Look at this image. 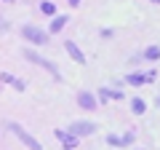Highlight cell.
<instances>
[{"label":"cell","instance_id":"obj_15","mask_svg":"<svg viewBox=\"0 0 160 150\" xmlns=\"http://www.w3.org/2000/svg\"><path fill=\"white\" fill-rule=\"evenodd\" d=\"M13 88H16V91H24V88H27V83H24V81H19V78H16V81H13Z\"/></svg>","mask_w":160,"mask_h":150},{"label":"cell","instance_id":"obj_12","mask_svg":"<svg viewBox=\"0 0 160 150\" xmlns=\"http://www.w3.org/2000/svg\"><path fill=\"white\" fill-rule=\"evenodd\" d=\"M126 83H131V86H142V83H147V81H144V75H139V72H131V75L126 78Z\"/></svg>","mask_w":160,"mask_h":150},{"label":"cell","instance_id":"obj_11","mask_svg":"<svg viewBox=\"0 0 160 150\" xmlns=\"http://www.w3.org/2000/svg\"><path fill=\"white\" fill-rule=\"evenodd\" d=\"M131 110L136 113V115H144V113H147V104H144V99H133V102H131Z\"/></svg>","mask_w":160,"mask_h":150},{"label":"cell","instance_id":"obj_17","mask_svg":"<svg viewBox=\"0 0 160 150\" xmlns=\"http://www.w3.org/2000/svg\"><path fill=\"white\" fill-rule=\"evenodd\" d=\"M144 81H147V83H155V70H149V72H144Z\"/></svg>","mask_w":160,"mask_h":150},{"label":"cell","instance_id":"obj_8","mask_svg":"<svg viewBox=\"0 0 160 150\" xmlns=\"http://www.w3.org/2000/svg\"><path fill=\"white\" fill-rule=\"evenodd\" d=\"M107 142H109V145H115V147H123V145H131V142H133V131L123 134V137H115V134H109V137H107Z\"/></svg>","mask_w":160,"mask_h":150},{"label":"cell","instance_id":"obj_3","mask_svg":"<svg viewBox=\"0 0 160 150\" xmlns=\"http://www.w3.org/2000/svg\"><path fill=\"white\" fill-rule=\"evenodd\" d=\"M96 131V126L88 121H75L72 126H69V134H75V137H91V134Z\"/></svg>","mask_w":160,"mask_h":150},{"label":"cell","instance_id":"obj_9","mask_svg":"<svg viewBox=\"0 0 160 150\" xmlns=\"http://www.w3.org/2000/svg\"><path fill=\"white\" fill-rule=\"evenodd\" d=\"M99 99L102 102H107V99H123V91H118V88H102L99 91Z\"/></svg>","mask_w":160,"mask_h":150},{"label":"cell","instance_id":"obj_5","mask_svg":"<svg viewBox=\"0 0 160 150\" xmlns=\"http://www.w3.org/2000/svg\"><path fill=\"white\" fill-rule=\"evenodd\" d=\"M56 134L59 139H62V145H64V150H75L78 147V137H75V134H69V131H64V129H56Z\"/></svg>","mask_w":160,"mask_h":150},{"label":"cell","instance_id":"obj_4","mask_svg":"<svg viewBox=\"0 0 160 150\" xmlns=\"http://www.w3.org/2000/svg\"><path fill=\"white\" fill-rule=\"evenodd\" d=\"M24 56H27V59H29V62H35V64H40V67H43V70H48V72H51V75H53V78H59V70H56V67H53V64H51V62H48V59H40V56H38V54H32V51H24Z\"/></svg>","mask_w":160,"mask_h":150},{"label":"cell","instance_id":"obj_10","mask_svg":"<svg viewBox=\"0 0 160 150\" xmlns=\"http://www.w3.org/2000/svg\"><path fill=\"white\" fill-rule=\"evenodd\" d=\"M69 19L67 16H53V22H51V32H59V29H64V24H67Z\"/></svg>","mask_w":160,"mask_h":150},{"label":"cell","instance_id":"obj_6","mask_svg":"<svg viewBox=\"0 0 160 150\" xmlns=\"http://www.w3.org/2000/svg\"><path fill=\"white\" fill-rule=\"evenodd\" d=\"M78 104L83 110H93V107H96V97H93L91 91H80L78 94Z\"/></svg>","mask_w":160,"mask_h":150},{"label":"cell","instance_id":"obj_20","mask_svg":"<svg viewBox=\"0 0 160 150\" xmlns=\"http://www.w3.org/2000/svg\"><path fill=\"white\" fill-rule=\"evenodd\" d=\"M6 3H11V0H6Z\"/></svg>","mask_w":160,"mask_h":150},{"label":"cell","instance_id":"obj_14","mask_svg":"<svg viewBox=\"0 0 160 150\" xmlns=\"http://www.w3.org/2000/svg\"><path fill=\"white\" fill-rule=\"evenodd\" d=\"M40 11L48 13V16H53V13H56V6H53V3H48V0H43V3H40Z\"/></svg>","mask_w":160,"mask_h":150},{"label":"cell","instance_id":"obj_18","mask_svg":"<svg viewBox=\"0 0 160 150\" xmlns=\"http://www.w3.org/2000/svg\"><path fill=\"white\" fill-rule=\"evenodd\" d=\"M67 3L69 6H80V0H67Z\"/></svg>","mask_w":160,"mask_h":150},{"label":"cell","instance_id":"obj_19","mask_svg":"<svg viewBox=\"0 0 160 150\" xmlns=\"http://www.w3.org/2000/svg\"><path fill=\"white\" fill-rule=\"evenodd\" d=\"M152 3H160V0H152Z\"/></svg>","mask_w":160,"mask_h":150},{"label":"cell","instance_id":"obj_13","mask_svg":"<svg viewBox=\"0 0 160 150\" xmlns=\"http://www.w3.org/2000/svg\"><path fill=\"white\" fill-rule=\"evenodd\" d=\"M144 59H149V62H155V59H160V48H158V46H149L147 51H144Z\"/></svg>","mask_w":160,"mask_h":150},{"label":"cell","instance_id":"obj_2","mask_svg":"<svg viewBox=\"0 0 160 150\" xmlns=\"http://www.w3.org/2000/svg\"><path fill=\"white\" fill-rule=\"evenodd\" d=\"M8 129H11V131L16 134V137L22 139V142L27 145L29 150H43V147H40V142H38V139H35L32 134H27V129H22V126H19V123H8Z\"/></svg>","mask_w":160,"mask_h":150},{"label":"cell","instance_id":"obj_7","mask_svg":"<svg viewBox=\"0 0 160 150\" xmlns=\"http://www.w3.org/2000/svg\"><path fill=\"white\" fill-rule=\"evenodd\" d=\"M64 48H67V54H69V56H72V59H75L78 64H86V56H83V51L78 48V43L67 40V43H64Z\"/></svg>","mask_w":160,"mask_h":150},{"label":"cell","instance_id":"obj_21","mask_svg":"<svg viewBox=\"0 0 160 150\" xmlns=\"http://www.w3.org/2000/svg\"><path fill=\"white\" fill-rule=\"evenodd\" d=\"M158 104H160V102H158Z\"/></svg>","mask_w":160,"mask_h":150},{"label":"cell","instance_id":"obj_1","mask_svg":"<svg viewBox=\"0 0 160 150\" xmlns=\"http://www.w3.org/2000/svg\"><path fill=\"white\" fill-rule=\"evenodd\" d=\"M22 35L27 38L29 43H35V46H46V43H48V32H46V29H40V27H35V24H27V27L22 29Z\"/></svg>","mask_w":160,"mask_h":150},{"label":"cell","instance_id":"obj_16","mask_svg":"<svg viewBox=\"0 0 160 150\" xmlns=\"http://www.w3.org/2000/svg\"><path fill=\"white\" fill-rule=\"evenodd\" d=\"M0 81H3V83H13L16 78H13V75H8V72H3V75H0Z\"/></svg>","mask_w":160,"mask_h":150}]
</instances>
